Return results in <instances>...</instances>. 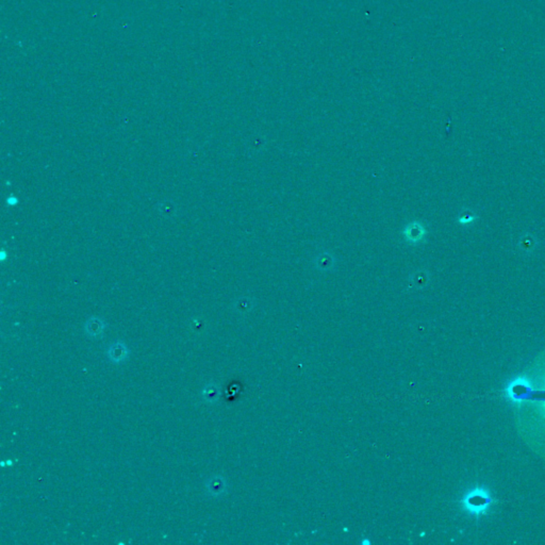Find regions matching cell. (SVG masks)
<instances>
[{
	"instance_id": "cell-1",
	"label": "cell",
	"mask_w": 545,
	"mask_h": 545,
	"mask_svg": "<svg viewBox=\"0 0 545 545\" xmlns=\"http://www.w3.org/2000/svg\"><path fill=\"white\" fill-rule=\"evenodd\" d=\"M462 505L471 514L479 515L488 510L491 505V498L484 489H475L465 496Z\"/></svg>"
},
{
	"instance_id": "cell-2",
	"label": "cell",
	"mask_w": 545,
	"mask_h": 545,
	"mask_svg": "<svg viewBox=\"0 0 545 545\" xmlns=\"http://www.w3.org/2000/svg\"><path fill=\"white\" fill-rule=\"evenodd\" d=\"M426 233L427 230L425 226L421 222H418V220H414V222L407 224L405 226L403 231L405 240L411 245H416L418 243L423 242L426 237Z\"/></svg>"
},
{
	"instance_id": "cell-3",
	"label": "cell",
	"mask_w": 545,
	"mask_h": 545,
	"mask_svg": "<svg viewBox=\"0 0 545 545\" xmlns=\"http://www.w3.org/2000/svg\"><path fill=\"white\" fill-rule=\"evenodd\" d=\"M108 357L112 363H123L128 359L129 350L125 343L117 341L110 346V348L108 349Z\"/></svg>"
},
{
	"instance_id": "cell-4",
	"label": "cell",
	"mask_w": 545,
	"mask_h": 545,
	"mask_svg": "<svg viewBox=\"0 0 545 545\" xmlns=\"http://www.w3.org/2000/svg\"><path fill=\"white\" fill-rule=\"evenodd\" d=\"M538 247V239L533 233H523L518 242V248L522 255H532Z\"/></svg>"
},
{
	"instance_id": "cell-5",
	"label": "cell",
	"mask_w": 545,
	"mask_h": 545,
	"mask_svg": "<svg viewBox=\"0 0 545 545\" xmlns=\"http://www.w3.org/2000/svg\"><path fill=\"white\" fill-rule=\"evenodd\" d=\"M207 490L208 493L213 497L222 496L226 492L227 484L223 477H211L207 482Z\"/></svg>"
},
{
	"instance_id": "cell-6",
	"label": "cell",
	"mask_w": 545,
	"mask_h": 545,
	"mask_svg": "<svg viewBox=\"0 0 545 545\" xmlns=\"http://www.w3.org/2000/svg\"><path fill=\"white\" fill-rule=\"evenodd\" d=\"M106 327L105 322L98 318H91L85 324V333L91 338H97L102 335Z\"/></svg>"
},
{
	"instance_id": "cell-7",
	"label": "cell",
	"mask_w": 545,
	"mask_h": 545,
	"mask_svg": "<svg viewBox=\"0 0 545 545\" xmlns=\"http://www.w3.org/2000/svg\"><path fill=\"white\" fill-rule=\"evenodd\" d=\"M335 263H336V260L334 256L329 253H323L316 257L314 260L316 269L323 272H328L330 270H333V268L335 267Z\"/></svg>"
},
{
	"instance_id": "cell-8",
	"label": "cell",
	"mask_w": 545,
	"mask_h": 545,
	"mask_svg": "<svg viewBox=\"0 0 545 545\" xmlns=\"http://www.w3.org/2000/svg\"><path fill=\"white\" fill-rule=\"evenodd\" d=\"M429 280H430V275H429V272L427 270L416 271L414 274L412 275V277L410 278L411 284L413 285L414 288H417V289L424 288V286H426L427 284H428Z\"/></svg>"
},
{
	"instance_id": "cell-9",
	"label": "cell",
	"mask_w": 545,
	"mask_h": 545,
	"mask_svg": "<svg viewBox=\"0 0 545 545\" xmlns=\"http://www.w3.org/2000/svg\"><path fill=\"white\" fill-rule=\"evenodd\" d=\"M218 388L215 385H208L203 391V397L208 403L215 402L218 399Z\"/></svg>"
},
{
	"instance_id": "cell-10",
	"label": "cell",
	"mask_w": 545,
	"mask_h": 545,
	"mask_svg": "<svg viewBox=\"0 0 545 545\" xmlns=\"http://www.w3.org/2000/svg\"><path fill=\"white\" fill-rule=\"evenodd\" d=\"M476 218V215L470 209H463L458 216V223L462 225L471 224Z\"/></svg>"
},
{
	"instance_id": "cell-11",
	"label": "cell",
	"mask_w": 545,
	"mask_h": 545,
	"mask_svg": "<svg viewBox=\"0 0 545 545\" xmlns=\"http://www.w3.org/2000/svg\"><path fill=\"white\" fill-rule=\"evenodd\" d=\"M252 306H253V301L248 297H242L237 301V303H235V308H237V310H239L240 312L248 311L249 309L252 308Z\"/></svg>"
},
{
	"instance_id": "cell-12",
	"label": "cell",
	"mask_w": 545,
	"mask_h": 545,
	"mask_svg": "<svg viewBox=\"0 0 545 545\" xmlns=\"http://www.w3.org/2000/svg\"><path fill=\"white\" fill-rule=\"evenodd\" d=\"M161 204H162V208H161L160 210H161L162 214L165 215V216H169V215H172V214H173V212H174L175 210H173V209L169 210V205L172 204V203L166 202V203Z\"/></svg>"
},
{
	"instance_id": "cell-13",
	"label": "cell",
	"mask_w": 545,
	"mask_h": 545,
	"mask_svg": "<svg viewBox=\"0 0 545 545\" xmlns=\"http://www.w3.org/2000/svg\"><path fill=\"white\" fill-rule=\"evenodd\" d=\"M17 202H18V200H17V198H15V197H10V198H8V204H17Z\"/></svg>"
},
{
	"instance_id": "cell-14",
	"label": "cell",
	"mask_w": 545,
	"mask_h": 545,
	"mask_svg": "<svg viewBox=\"0 0 545 545\" xmlns=\"http://www.w3.org/2000/svg\"><path fill=\"white\" fill-rule=\"evenodd\" d=\"M6 463H8V466H12V461H6Z\"/></svg>"
}]
</instances>
